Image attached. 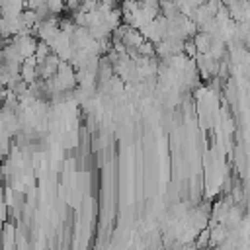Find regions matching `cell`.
Instances as JSON below:
<instances>
[{
    "label": "cell",
    "instance_id": "1",
    "mask_svg": "<svg viewBox=\"0 0 250 250\" xmlns=\"http://www.w3.org/2000/svg\"><path fill=\"white\" fill-rule=\"evenodd\" d=\"M211 43H213V37H211L209 33L199 31V33L195 35V45H197V49H199V51H209Z\"/></svg>",
    "mask_w": 250,
    "mask_h": 250
}]
</instances>
